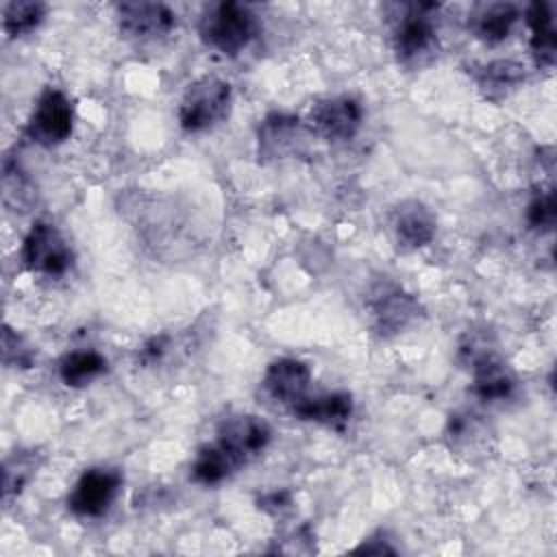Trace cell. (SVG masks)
<instances>
[{"mask_svg": "<svg viewBox=\"0 0 557 557\" xmlns=\"http://www.w3.org/2000/svg\"><path fill=\"white\" fill-rule=\"evenodd\" d=\"M235 468H237V461L215 442L213 446H205L198 453V457L191 466V472L198 483L215 485V483L224 481Z\"/></svg>", "mask_w": 557, "mask_h": 557, "instance_id": "obj_19", "label": "cell"}, {"mask_svg": "<svg viewBox=\"0 0 557 557\" xmlns=\"http://www.w3.org/2000/svg\"><path fill=\"white\" fill-rule=\"evenodd\" d=\"M292 413L300 420H313L329 426L344 424L352 413V398L346 392H331L322 396H302L292 405Z\"/></svg>", "mask_w": 557, "mask_h": 557, "instance_id": "obj_13", "label": "cell"}, {"mask_svg": "<svg viewBox=\"0 0 557 557\" xmlns=\"http://www.w3.org/2000/svg\"><path fill=\"white\" fill-rule=\"evenodd\" d=\"M22 261L33 272L61 276L72 265V250L57 226L48 222H35L24 239Z\"/></svg>", "mask_w": 557, "mask_h": 557, "instance_id": "obj_4", "label": "cell"}, {"mask_svg": "<svg viewBox=\"0 0 557 557\" xmlns=\"http://www.w3.org/2000/svg\"><path fill=\"white\" fill-rule=\"evenodd\" d=\"M511 370L496 357L483 355L474 361V392L483 400H505L513 392Z\"/></svg>", "mask_w": 557, "mask_h": 557, "instance_id": "obj_15", "label": "cell"}, {"mask_svg": "<svg viewBox=\"0 0 557 557\" xmlns=\"http://www.w3.org/2000/svg\"><path fill=\"white\" fill-rule=\"evenodd\" d=\"M107 368V361L96 350H74L67 352L59 363V376L70 387H83Z\"/></svg>", "mask_w": 557, "mask_h": 557, "instance_id": "obj_17", "label": "cell"}, {"mask_svg": "<svg viewBox=\"0 0 557 557\" xmlns=\"http://www.w3.org/2000/svg\"><path fill=\"white\" fill-rule=\"evenodd\" d=\"M524 81V65L511 59H498L483 65L479 74V85L490 98L507 96V91L516 89Z\"/></svg>", "mask_w": 557, "mask_h": 557, "instance_id": "obj_18", "label": "cell"}, {"mask_svg": "<svg viewBox=\"0 0 557 557\" xmlns=\"http://www.w3.org/2000/svg\"><path fill=\"white\" fill-rule=\"evenodd\" d=\"M398 13L394 15L392 28V44L398 61L411 65L420 63V59L429 57L437 44V33L433 24V11L437 4H403L396 7Z\"/></svg>", "mask_w": 557, "mask_h": 557, "instance_id": "obj_2", "label": "cell"}, {"mask_svg": "<svg viewBox=\"0 0 557 557\" xmlns=\"http://www.w3.org/2000/svg\"><path fill=\"white\" fill-rule=\"evenodd\" d=\"M117 24L126 37L157 39L174 28L176 15L161 2H122L117 4Z\"/></svg>", "mask_w": 557, "mask_h": 557, "instance_id": "obj_8", "label": "cell"}, {"mask_svg": "<svg viewBox=\"0 0 557 557\" xmlns=\"http://www.w3.org/2000/svg\"><path fill=\"white\" fill-rule=\"evenodd\" d=\"M527 20L531 26V52L535 54L537 63L553 65L557 50L553 7L548 2H533L527 11Z\"/></svg>", "mask_w": 557, "mask_h": 557, "instance_id": "obj_16", "label": "cell"}, {"mask_svg": "<svg viewBox=\"0 0 557 557\" xmlns=\"http://www.w3.org/2000/svg\"><path fill=\"white\" fill-rule=\"evenodd\" d=\"M46 7L35 0H15L4 7L2 26L11 37L30 33L44 20Z\"/></svg>", "mask_w": 557, "mask_h": 557, "instance_id": "obj_20", "label": "cell"}, {"mask_svg": "<svg viewBox=\"0 0 557 557\" xmlns=\"http://www.w3.org/2000/svg\"><path fill=\"white\" fill-rule=\"evenodd\" d=\"M311 124L331 141L352 139L361 126V107L348 96L326 98L313 107Z\"/></svg>", "mask_w": 557, "mask_h": 557, "instance_id": "obj_9", "label": "cell"}, {"mask_svg": "<svg viewBox=\"0 0 557 557\" xmlns=\"http://www.w3.org/2000/svg\"><path fill=\"white\" fill-rule=\"evenodd\" d=\"M198 30L209 48L222 54H237L257 35V17L248 7L224 0L205 9Z\"/></svg>", "mask_w": 557, "mask_h": 557, "instance_id": "obj_1", "label": "cell"}, {"mask_svg": "<svg viewBox=\"0 0 557 557\" xmlns=\"http://www.w3.org/2000/svg\"><path fill=\"white\" fill-rule=\"evenodd\" d=\"M309 381L311 372L307 363L298 359H276L268 366L263 374V389L270 398L292 407L296 400L305 396Z\"/></svg>", "mask_w": 557, "mask_h": 557, "instance_id": "obj_10", "label": "cell"}, {"mask_svg": "<svg viewBox=\"0 0 557 557\" xmlns=\"http://www.w3.org/2000/svg\"><path fill=\"white\" fill-rule=\"evenodd\" d=\"M17 344H20L17 335H13V333H11V329L7 326V329H4V361H9V359H11V355H15L13 363H22V366H28V363H30L28 350H24V348H17Z\"/></svg>", "mask_w": 557, "mask_h": 557, "instance_id": "obj_22", "label": "cell"}, {"mask_svg": "<svg viewBox=\"0 0 557 557\" xmlns=\"http://www.w3.org/2000/svg\"><path fill=\"white\" fill-rule=\"evenodd\" d=\"M122 476L111 468H91L81 474L72 494L67 496V507L83 518L102 516L117 496Z\"/></svg>", "mask_w": 557, "mask_h": 557, "instance_id": "obj_5", "label": "cell"}, {"mask_svg": "<svg viewBox=\"0 0 557 557\" xmlns=\"http://www.w3.org/2000/svg\"><path fill=\"white\" fill-rule=\"evenodd\" d=\"M557 218V207H555V194L553 189H546L537 194L527 209V220L533 228L537 231H550Z\"/></svg>", "mask_w": 557, "mask_h": 557, "instance_id": "obj_21", "label": "cell"}, {"mask_svg": "<svg viewBox=\"0 0 557 557\" xmlns=\"http://www.w3.org/2000/svg\"><path fill=\"white\" fill-rule=\"evenodd\" d=\"M372 296V320L376 331L383 335L403 331L418 315V302L396 287H383Z\"/></svg>", "mask_w": 557, "mask_h": 557, "instance_id": "obj_11", "label": "cell"}, {"mask_svg": "<svg viewBox=\"0 0 557 557\" xmlns=\"http://www.w3.org/2000/svg\"><path fill=\"white\" fill-rule=\"evenodd\" d=\"M270 435L272 431L265 420L252 413H242L222 422L218 444L237 461V466H242L268 446Z\"/></svg>", "mask_w": 557, "mask_h": 557, "instance_id": "obj_7", "label": "cell"}, {"mask_svg": "<svg viewBox=\"0 0 557 557\" xmlns=\"http://www.w3.org/2000/svg\"><path fill=\"white\" fill-rule=\"evenodd\" d=\"M516 20H518V9L511 2H490V4L476 7L470 13L468 26L479 39L487 44H496L511 33Z\"/></svg>", "mask_w": 557, "mask_h": 557, "instance_id": "obj_14", "label": "cell"}, {"mask_svg": "<svg viewBox=\"0 0 557 557\" xmlns=\"http://www.w3.org/2000/svg\"><path fill=\"white\" fill-rule=\"evenodd\" d=\"M74 111L70 100L61 91L48 89L37 100V107L28 120V135L41 146H57L70 137Z\"/></svg>", "mask_w": 557, "mask_h": 557, "instance_id": "obj_6", "label": "cell"}, {"mask_svg": "<svg viewBox=\"0 0 557 557\" xmlns=\"http://www.w3.org/2000/svg\"><path fill=\"white\" fill-rule=\"evenodd\" d=\"M231 109V85L207 76L187 87L178 104V122L189 133L207 131L220 124Z\"/></svg>", "mask_w": 557, "mask_h": 557, "instance_id": "obj_3", "label": "cell"}, {"mask_svg": "<svg viewBox=\"0 0 557 557\" xmlns=\"http://www.w3.org/2000/svg\"><path fill=\"white\" fill-rule=\"evenodd\" d=\"M392 224H394L396 242L407 250L426 246L435 235V218L418 200H407V202L398 205L394 211Z\"/></svg>", "mask_w": 557, "mask_h": 557, "instance_id": "obj_12", "label": "cell"}]
</instances>
